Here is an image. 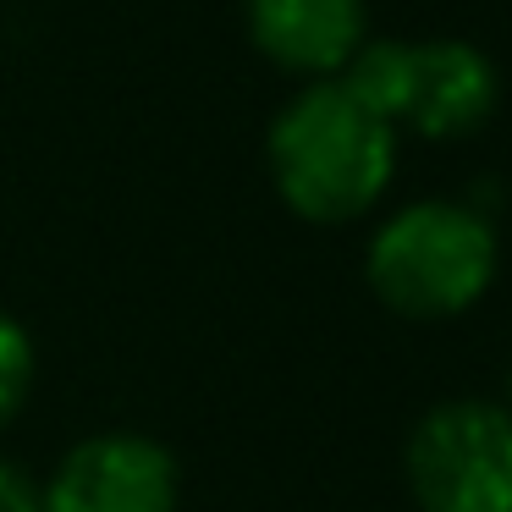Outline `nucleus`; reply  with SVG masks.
I'll return each mask as SVG.
<instances>
[{
  "instance_id": "f257e3e1",
  "label": "nucleus",
  "mask_w": 512,
  "mask_h": 512,
  "mask_svg": "<svg viewBox=\"0 0 512 512\" xmlns=\"http://www.w3.org/2000/svg\"><path fill=\"white\" fill-rule=\"evenodd\" d=\"M281 204L314 226H347L380 204L397 171V127L375 116L336 78L298 89L265 138Z\"/></svg>"
},
{
  "instance_id": "f03ea898",
  "label": "nucleus",
  "mask_w": 512,
  "mask_h": 512,
  "mask_svg": "<svg viewBox=\"0 0 512 512\" xmlns=\"http://www.w3.org/2000/svg\"><path fill=\"white\" fill-rule=\"evenodd\" d=\"M501 265L496 226L474 204L419 199L375 226L364 281L402 320H457L490 292Z\"/></svg>"
},
{
  "instance_id": "7ed1b4c3",
  "label": "nucleus",
  "mask_w": 512,
  "mask_h": 512,
  "mask_svg": "<svg viewBox=\"0 0 512 512\" xmlns=\"http://www.w3.org/2000/svg\"><path fill=\"white\" fill-rule=\"evenodd\" d=\"M402 474L419 512H512V408L446 397L413 424Z\"/></svg>"
},
{
  "instance_id": "20e7f679",
  "label": "nucleus",
  "mask_w": 512,
  "mask_h": 512,
  "mask_svg": "<svg viewBox=\"0 0 512 512\" xmlns=\"http://www.w3.org/2000/svg\"><path fill=\"white\" fill-rule=\"evenodd\" d=\"M182 468L144 430H100L45 479V512H177Z\"/></svg>"
},
{
  "instance_id": "39448f33",
  "label": "nucleus",
  "mask_w": 512,
  "mask_h": 512,
  "mask_svg": "<svg viewBox=\"0 0 512 512\" xmlns=\"http://www.w3.org/2000/svg\"><path fill=\"white\" fill-rule=\"evenodd\" d=\"M501 78L490 56L468 39H430L413 45V83L402 122L424 138H468L496 116Z\"/></svg>"
},
{
  "instance_id": "423d86ee",
  "label": "nucleus",
  "mask_w": 512,
  "mask_h": 512,
  "mask_svg": "<svg viewBox=\"0 0 512 512\" xmlns=\"http://www.w3.org/2000/svg\"><path fill=\"white\" fill-rule=\"evenodd\" d=\"M248 39L298 78H336L364 45V0H248Z\"/></svg>"
},
{
  "instance_id": "0eeeda50",
  "label": "nucleus",
  "mask_w": 512,
  "mask_h": 512,
  "mask_svg": "<svg viewBox=\"0 0 512 512\" xmlns=\"http://www.w3.org/2000/svg\"><path fill=\"white\" fill-rule=\"evenodd\" d=\"M353 100H364L375 116H386L391 127H402L408 111V83H413V45L402 39H364V45L347 56V67L336 72Z\"/></svg>"
},
{
  "instance_id": "6e6552de",
  "label": "nucleus",
  "mask_w": 512,
  "mask_h": 512,
  "mask_svg": "<svg viewBox=\"0 0 512 512\" xmlns=\"http://www.w3.org/2000/svg\"><path fill=\"white\" fill-rule=\"evenodd\" d=\"M34 369H39V353L28 325L0 309V424H12L23 413L28 391H34Z\"/></svg>"
},
{
  "instance_id": "1a4fd4ad",
  "label": "nucleus",
  "mask_w": 512,
  "mask_h": 512,
  "mask_svg": "<svg viewBox=\"0 0 512 512\" xmlns=\"http://www.w3.org/2000/svg\"><path fill=\"white\" fill-rule=\"evenodd\" d=\"M0 512H45V485L12 457H0Z\"/></svg>"
},
{
  "instance_id": "9d476101",
  "label": "nucleus",
  "mask_w": 512,
  "mask_h": 512,
  "mask_svg": "<svg viewBox=\"0 0 512 512\" xmlns=\"http://www.w3.org/2000/svg\"><path fill=\"white\" fill-rule=\"evenodd\" d=\"M507 408H512V375H507Z\"/></svg>"
}]
</instances>
